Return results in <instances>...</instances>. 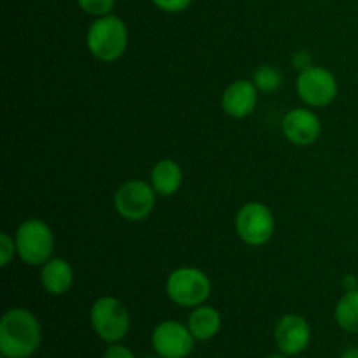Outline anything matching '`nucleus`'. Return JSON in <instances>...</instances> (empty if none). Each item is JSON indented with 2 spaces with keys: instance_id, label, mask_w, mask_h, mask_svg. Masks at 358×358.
<instances>
[{
  "instance_id": "nucleus-1",
  "label": "nucleus",
  "mask_w": 358,
  "mask_h": 358,
  "mask_svg": "<svg viewBox=\"0 0 358 358\" xmlns=\"http://www.w3.org/2000/svg\"><path fill=\"white\" fill-rule=\"evenodd\" d=\"M42 343L37 317L24 308L6 311L0 320V353L6 358H28Z\"/></svg>"
},
{
  "instance_id": "nucleus-6",
  "label": "nucleus",
  "mask_w": 358,
  "mask_h": 358,
  "mask_svg": "<svg viewBox=\"0 0 358 358\" xmlns=\"http://www.w3.org/2000/svg\"><path fill=\"white\" fill-rule=\"evenodd\" d=\"M234 226L243 243L250 247H261L268 243L275 233V217L268 205L261 201H250L238 210Z\"/></svg>"
},
{
  "instance_id": "nucleus-17",
  "label": "nucleus",
  "mask_w": 358,
  "mask_h": 358,
  "mask_svg": "<svg viewBox=\"0 0 358 358\" xmlns=\"http://www.w3.org/2000/svg\"><path fill=\"white\" fill-rule=\"evenodd\" d=\"M282 72L273 65H262L254 72L252 83L261 93H275L282 86Z\"/></svg>"
},
{
  "instance_id": "nucleus-4",
  "label": "nucleus",
  "mask_w": 358,
  "mask_h": 358,
  "mask_svg": "<svg viewBox=\"0 0 358 358\" xmlns=\"http://www.w3.org/2000/svg\"><path fill=\"white\" fill-rule=\"evenodd\" d=\"M16 248L21 261L28 266H44L52 257L55 236L44 220L28 219L17 227Z\"/></svg>"
},
{
  "instance_id": "nucleus-9",
  "label": "nucleus",
  "mask_w": 358,
  "mask_h": 358,
  "mask_svg": "<svg viewBox=\"0 0 358 358\" xmlns=\"http://www.w3.org/2000/svg\"><path fill=\"white\" fill-rule=\"evenodd\" d=\"M154 352L163 358H187L194 348V336L187 325L177 320H164L152 332Z\"/></svg>"
},
{
  "instance_id": "nucleus-26",
  "label": "nucleus",
  "mask_w": 358,
  "mask_h": 358,
  "mask_svg": "<svg viewBox=\"0 0 358 358\" xmlns=\"http://www.w3.org/2000/svg\"><path fill=\"white\" fill-rule=\"evenodd\" d=\"M150 358H163V357H159V355H157V357H150Z\"/></svg>"
},
{
  "instance_id": "nucleus-18",
  "label": "nucleus",
  "mask_w": 358,
  "mask_h": 358,
  "mask_svg": "<svg viewBox=\"0 0 358 358\" xmlns=\"http://www.w3.org/2000/svg\"><path fill=\"white\" fill-rule=\"evenodd\" d=\"M77 6L80 7V10L90 14V16L100 17L112 14L115 0H77Z\"/></svg>"
},
{
  "instance_id": "nucleus-2",
  "label": "nucleus",
  "mask_w": 358,
  "mask_h": 358,
  "mask_svg": "<svg viewBox=\"0 0 358 358\" xmlns=\"http://www.w3.org/2000/svg\"><path fill=\"white\" fill-rule=\"evenodd\" d=\"M128 27L115 14L96 17L87 28L86 45L100 62L110 63L121 58L128 48Z\"/></svg>"
},
{
  "instance_id": "nucleus-8",
  "label": "nucleus",
  "mask_w": 358,
  "mask_h": 358,
  "mask_svg": "<svg viewBox=\"0 0 358 358\" xmlns=\"http://www.w3.org/2000/svg\"><path fill=\"white\" fill-rule=\"evenodd\" d=\"M156 194L152 185L143 180H128L117 189L114 205L119 215L131 222L147 219L156 206Z\"/></svg>"
},
{
  "instance_id": "nucleus-12",
  "label": "nucleus",
  "mask_w": 358,
  "mask_h": 358,
  "mask_svg": "<svg viewBox=\"0 0 358 358\" xmlns=\"http://www.w3.org/2000/svg\"><path fill=\"white\" fill-rule=\"evenodd\" d=\"M259 90L248 79L231 83L222 94V108L229 117L245 119L257 107Z\"/></svg>"
},
{
  "instance_id": "nucleus-28",
  "label": "nucleus",
  "mask_w": 358,
  "mask_h": 358,
  "mask_svg": "<svg viewBox=\"0 0 358 358\" xmlns=\"http://www.w3.org/2000/svg\"><path fill=\"white\" fill-rule=\"evenodd\" d=\"M28 358H31V357H28Z\"/></svg>"
},
{
  "instance_id": "nucleus-24",
  "label": "nucleus",
  "mask_w": 358,
  "mask_h": 358,
  "mask_svg": "<svg viewBox=\"0 0 358 358\" xmlns=\"http://www.w3.org/2000/svg\"><path fill=\"white\" fill-rule=\"evenodd\" d=\"M339 358H358V346H352V348L345 350Z\"/></svg>"
},
{
  "instance_id": "nucleus-20",
  "label": "nucleus",
  "mask_w": 358,
  "mask_h": 358,
  "mask_svg": "<svg viewBox=\"0 0 358 358\" xmlns=\"http://www.w3.org/2000/svg\"><path fill=\"white\" fill-rule=\"evenodd\" d=\"M150 2H152L157 9L164 10V13L177 14L187 9L192 3V0H150Z\"/></svg>"
},
{
  "instance_id": "nucleus-23",
  "label": "nucleus",
  "mask_w": 358,
  "mask_h": 358,
  "mask_svg": "<svg viewBox=\"0 0 358 358\" xmlns=\"http://www.w3.org/2000/svg\"><path fill=\"white\" fill-rule=\"evenodd\" d=\"M343 289H345L346 292H350V290H357L358 289V276L346 275L345 278H343Z\"/></svg>"
},
{
  "instance_id": "nucleus-5",
  "label": "nucleus",
  "mask_w": 358,
  "mask_h": 358,
  "mask_svg": "<svg viewBox=\"0 0 358 358\" xmlns=\"http://www.w3.org/2000/svg\"><path fill=\"white\" fill-rule=\"evenodd\" d=\"M166 294L178 306H201L212 294V282L201 269L178 268L168 276Z\"/></svg>"
},
{
  "instance_id": "nucleus-3",
  "label": "nucleus",
  "mask_w": 358,
  "mask_h": 358,
  "mask_svg": "<svg viewBox=\"0 0 358 358\" xmlns=\"http://www.w3.org/2000/svg\"><path fill=\"white\" fill-rule=\"evenodd\" d=\"M90 322L94 334L108 345L121 343L128 336L131 325L126 304L117 297L110 296L94 301L90 310Z\"/></svg>"
},
{
  "instance_id": "nucleus-22",
  "label": "nucleus",
  "mask_w": 358,
  "mask_h": 358,
  "mask_svg": "<svg viewBox=\"0 0 358 358\" xmlns=\"http://www.w3.org/2000/svg\"><path fill=\"white\" fill-rule=\"evenodd\" d=\"M294 66H297L299 70H306L308 66H311V55L308 51H297L292 58Z\"/></svg>"
},
{
  "instance_id": "nucleus-15",
  "label": "nucleus",
  "mask_w": 358,
  "mask_h": 358,
  "mask_svg": "<svg viewBox=\"0 0 358 358\" xmlns=\"http://www.w3.org/2000/svg\"><path fill=\"white\" fill-rule=\"evenodd\" d=\"M182 168L173 159H161L150 171V185L159 196H173L182 185Z\"/></svg>"
},
{
  "instance_id": "nucleus-19",
  "label": "nucleus",
  "mask_w": 358,
  "mask_h": 358,
  "mask_svg": "<svg viewBox=\"0 0 358 358\" xmlns=\"http://www.w3.org/2000/svg\"><path fill=\"white\" fill-rule=\"evenodd\" d=\"M14 254H17V248H16V240L10 238L7 233L0 234V257H2V262L0 264L6 268L9 266V262L13 261Z\"/></svg>"
},
{
  "instance_id": "nucleus-16",
  "label": "nucleus",
  "mask_w": 358,
  "mask_h": 358,
  "mask_svg": "<svg viewBox=\"0 0 358 358\" xmlns=\"http://www.w3.org/2000/svg\"><path fill=\"white\" fill-rule=\"evenodd\" d=\"M334 318L343 331L358 334V289L345 292V296L338 301Z\"/></svg>"
},
{
  "instance_id": "nucleus-14",
  "label": "nucleus",
  "mask_w": 358,
  "mask_h": 358,
  "mask_svg": "<svg viewBox=\"0 0 358 358\" xmlns=\"http://www.w3.org/2000/svg\"><path fill=\"white\" fill-rule=\"evenodd\" d=\"M187 327L196 341H210L220 332L222 317L215 308L201 304V306H196L189 315Z\"/></svg>"
},
{
  "instance_id": "nucleus-25",
  "label": "nucleus",
  "mask_w": 358,
  "mask_h": 358,
  "mask_svg": "<svg viewBox=\"0 0 358 358\" xmlns=\"http://www.w3.org/2000/svg\"><path fill=\"white\" fill-rule=\"evenodd\" d=\"M287 357H289V355H285V353L280 352V353H275V355H269L268 358H287Z\"/></svg>"
},
{
  "instance_id": "nucleus-11",
  "label": "nucleus",
  "mask_w": 358,
  "mask_h": 358,
  "mask_svg": "<svg viewBox=\"0 0 358 358\" xmlns=\"http://www.w3.org/2000/svg\"><path fill=\"white\" fill-rule=\"evenodd\" d=\"M282 131L294 145H311L322 133L320 117L310 108H292L283 115Z\"/></svg>"
},
{
  "instance_id": "nucleus-27",
  "label": "nucleus",
  "mask_w": 358,
  "mask_h": 358,
  "mask_svg": "<svg viewBox=\"0 0 358 358\" xmlns=\"http://www.w3.org/2000/svg\"><path fill=\"white\" fill-rule=\"evenodd\" d=\"M2 358H6V357H2Z\"/></svg>"
},
{
  "instance_id": "nucleus-21",
  "label": "nucleus",
  "mask_w": 358,
  "mask_h": 358,
  "mask_svg": "<svg viewBox=\"0 0 358 358\" xmlns=\"http://www.w3.org/2000/svg\"><path fill=\"white\" fill-rule=\"evenodd\" d=\"M103 358H135V355H133V352L128 346L121 345V343H112L105 350Z\"/></svg>"
},
{
  "instance_id": "nucleus-10",
  "label": "nucleus",
  "mask_w": 358,
  "mask_h": 358,
  "mask_svg": "<svg viewBox=\"0 0 358 358\" xmlns=\"http://www.w3.org/2000/svg\"><path fill=\"white\" fill-rule=\"evenodd\" d=\"M310 341L311 327L303 315L289 313L280 318L275 327V343L280 352L289 357L301 355Z\"/></svg>"
},
{
  "instance_id": "nucleus-13",
  "label": "nucleus",
  "mask_w": 358,
  "mask_h": 358,
  "mask_svg": "<svg viewBox=\"0 0 358 358\" xmlns=\"http://www.w3.org/2000/svg\"><path fill=\"white\" fill-rule=\"evenodd\" d=\"M41 283L51 296H63L73 285V269L65 259L51 257L41 271Z\"/></svg>"
},
{
  "instance_id": "nucleus-7",
  "label": "nucleus",
  "mask_w": 358,
  "mask_h": 358,
  "mask_svg": "<svg viewBox=\"0 0 358 358\" xmlns=\"http://www.w3.org/2000/svg\"><path fill=\"white\" fill-rule=\"evenodd\" d=\"M297 94L301 100L313 108H322L331 105L338 96V79L331 70L324 66L311 65L306 70H301L296 83Z\"/></svg>"
}]
</instances>
